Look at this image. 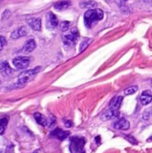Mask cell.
I'll return each instance as SVG.
<instances>
[{
	"instance_id": "cell-1",
	"label": "cell",
	"mask_w": 152,
	"mask_h": 153,
	"mask_svg": "<svg viewBox=\"0 0 152 153\" xmlns=\"http://www.w3.org/2000/svg\"><path fill=\"white\" fill-rule=\"evenodd\" d=\"M104 13L101 9H90L84 13V23L87 28H91L97 22L103 19Z\"/></svg>"
},
{
	"instance_id": "cell-2",
	"label": "cell",
	"mask_w": 152,
	"mask_h": 153,
	"mask_svg": "<svg viewBox=\"0 0 152 153\" xmlns=\"http://www.w3.org/2000/svg\"><path fill=\"white\" fill-rule=\"evenodd\" d=\"M40 69V67H37L26 72H22L19 74L17 82H15L14 86L15 88H19V87H23L26 83H28L30 81H31L35 75L39 73V70Z\"/></svg>"
},
{
	"instance_id": "cell-3",
	"label": "cell",
	"mask_w": 152,
	"mask_h": 153,
	"mask_svg": "<svg viewBox=\"0 0 152 153\" xmlns=\"http://www.w3.org/2000/svg\"><path fill=\"white\" fill-rule=\"evenodd\" d=\"M70 141L71 153H82L83 152V147L85 144V139L83 137L73 136Z\"/></svg>"
},
{
	"instance_id": "cell-4",
	"label": "cell",
	"mask_w": 152,
	"mask_h": 153,
	"mask_svg": "<svg viewBox=\"0 0 152 153\" xmlns=\"http://www.w3.org/2000/svg\"><path fill=\"white\" fill-rule=\"evenodd\" d=\"M79 36L80 34H79L77 28H73L68 34L64 35L62 37V40L65 46H72L76 43V41L79 39Z\"/></svg>"
},
{
	"instance_id": "cell-5",
	"label": "cell",
	"mask_w": 152,
	"mask_h": 153,
	"mask_svg": "<svg viewBox=\"0 0 152 153\" xmlns=\"http://www.w3.org/2000/svg\"><path fill=\"white\" fill-rule=\"evenodd\" d=\"M30 63V58L28 56H18L13 60V65L17 69H26Z\"/></svg>"
},
{
	"instance_id": "cell-6",
	"label": "cell",
	"mask_w": 152,
	"mask_h": 153,
	"mask_svg": "<svg viewBox=\"0 0 152 153\" xmlns=\"http://www.w3.org/2000/svg\"><path fill=\"white\" fill-rule=\"evenodd\" d=\"M69 134H70V133L68 131H64L61 128H56L51 132L50 137H55L60 141H64L65 139H66L69 136Z\"/></svg>"
},
{
	"instance_id": "cell-7",
	"label": "cell",
	"mask_w": 152,
	"mask_h": 153,
	"mask_svg": "<svg viewBox=\"0 0 152 153\" xmlns=\"http://www.w3.org/2000/svg\"><path fill=\"white\" fill-rule=\"evenodd\" d=\"M0 73L4 77H9L13 73V70L11 68L7 61L0 62Z\"/></svg>"
},
{
	"instance_id": "cell-8",
	"label": "cell",
	"mask_w": 152,
	"mask_h": 153,
	"mask_svg": "<svg viewBox=\"0 0 152 153\" xmlns=\"http://www.w3.org/2000/svg\"><path fill=\"white\" fill-rule=\"evenodd\" d=\"M57 25H58V20H57L56 16L51 12L47 13V27L48 29H55Z\"/></svg>"
},
{
	"instance_id": "cell-9",
	"label": "cell",
	"mask_w": 152,
	"mask_h": 153,
	"mask_svg": "<svg viewBox=\"0 0 152 153\" xmlns=\"http://www.w3.org/2000/svg\"><path fill=\"white\" fill-rule=\"evenodd\" d=\"M28 34V29L26 26H22L16 30H14L12 33H11V38L13 39H17L19 38L24 37Z\"/></svg>"
},
{
	"instance_id": "cell-10",
	"label": "cell",
	"mask_w": 152,
	"mask_h": 153,
	"mask_svg": "<svg viewBox=\"0 0 152 153\" xmlns=\"http://www.w3.org/2000/svg\"><path fill=\"white\" fill-rule=\"evenodd\" d=\"M118 114L119 112L116 111V110H114L110 108H108V109H107L100 117L101 120L103 121H107V120H110V119H113L116 117H118Z\"/></svg>"
},
{
	"instance_id": "cell-11",
	"label": "cell",
	"mask_w": 152,
	"mask_h": 153,
	"mask_svg": "<svg viewBox=\"0 0 152 153\" xmlns=\"http://www.w3.org/2000/svg\"><path fill=\"white\" fill-rule=\"evenodd\" d=\"M114 128L117 130H128L130 128V123L125 118H120L114 124Z\"/></svg>"
},
{
	"instance_id": "cell-12",
	"label": "cell",
	"mask_w": 152,
	"mask_h": 153,
	"mask_svg": "<svg viewBox=\"0 0 152 153\" xmlns=\"http://www.w3.org/2000/svg\"><path fill=\"white\" fill-rule=\"evenodd\" d=\"M36 48V42L34 39H29L25 44L24 46L21 49V52L24 53V54H28V53H30L32 52L34 49Z\"/></svg>"
},
{
	"instance_id": "cell-13",
	"label": "cell",
	"mask_w": 152,
	"mask_h": 153,
	"mask_svg": "<svg viewBox=\"0 0 152 153\" xmlns=\"http://www.w3.org/2000/svg\"><path fill=\"white\" fill-rule=\"evenodd\" d=\"M29 26L34 30H41V20L39 18H30L27 21Z\"/></svg>"
},
{
	"instance_id": "cell-14",
	"label": "cell",
	"mask_w": 152,
	"mask_h": 153,
	"mask_svg": "<svg viewBox=\"0 0 152 153\" xmlns=\"http://www.w3.org/2000/svg\"><path fill=\"white\" fill-rule=\"evenodd\" d=\"M140 101L142 105L146 106L149 105L152 101V94L150 91H142L141 97H140Z\"/></svg>"
},
{
	"instance_id": "cell-15",
	"label": "cell",
	"mask_w": 152,
	"mask_h": 153,
	"mask_svg": "<svg viewBox=\"0 0 152 153\" xmlns=\"http://www.w3.org/2000/svg\"><path fill=\"white\" fill-rule=\"evenodd\" d=\"M122 101H123V97L122 96H117V97H115L111 100L110 103H109V108L114 109V110H116L118 111L121 105H122Z\"/></svg>"
},
{
	"instance_id": "cell-16",
	"label": "cell",
	"mask_w": 152,
	"mask_h": 153,
	"mask_svg": "<svg viewBox=\"0 0 152 153\" xmlns=\"http://www.w3.org/2000/svg\"><path fill=\"white\" fill-rule=\"evenodd\" d=\"M69 5H70L69 1H58L56 3H55L54 8L58 11H63V10L67 9L69 7Z\"/></svg>"
},
{
	"instance_id": "cell-17",
	"label": "cell",
	"mask_w": 152,
	"mask_h": 153,
	"mask_svg": "<svg viewBox=\"0 0 152 153\" xmlns=\"http://www.w3.org/2000/svg\"><path fill=\"white\" fill-rule=\"evenodd\" d=\"M34 118H35L36 122L39 125H40L42 126H47V119L43 115H41L40 113H35L34 114Z\"/></svg>"
},
{
	"instance_id": "cell-18",
	"label": "cell",
	"mask_w": 152,
	"mask_h": 153,
	"mask_svg": "<svg viewBox=\"0 0 152 153\" xmlns=\"http://www.w3.org/2000/svg\"><path fill=\"white\" fill-rule=\"evenodd\" d=\"M8 124V117H4L0 118V134H3Z\"/></svg>"
},
{
	"instance_id": "cell-19",
	"label": "cell",
	"mask_w": 152,
	"mask_h": 153,
	"mask_svg": "<svg viewBox=\"0 0 152 153\" xmlns=\"http://www.w3.org/2000/svg\"><path fill=\"white\" fill-rule=\"evenodd\" d=\"M92 42V39H84L82 41V43H81V45H80V52H83L89 46H90V44Z\"/></svg>"
},
{
	"instance_id": "cell-20",
	"label": "cell",
	"mask_w": 152,
	"mask_h": 153,
	"mask_svg": "<svg viewBox=\"0 0 152 153\" xmlns=\"http://www.w3.org/2000/svg\"><path fill=\"white\" fill-rule=\"evenodd\" d=\"M137 91H138V86L133 85V86H130V87H128V88H126V89L125 90V95H133V94H134Z\"/></svg>"
},
{
	"instance_id": "cell-21",
	"label": "cell",
	"mask_w": 152,
	"mask_h": 153,
	"mask_svg": "<svg viewBox=\"0 0 152 153\" xmlns=\"http://www.w3.org/2000/svg\"><path fill=\"white\" fill-rule=\"evenodd\" d=\"M69 26H70V22L65 21V22H63L61 24H60V29L62 31H65L69 29Z\"/></svg>"
},
{
	"instance_id": "cell-22",
	"label": "cell",
	"mask_w": 152,
	"mask_h": 153,
	"mask_svg": "<svg viewBox=\"0 0 152 153\" xmlns=\"http://www.w3.org/2000/svg\"><path fill=\"white\" fill-rule=\"evenodd\" d=\"M125 138L128 142H130L131 143H133V144H137V143H138V142L136 141V139H135L133 136H132V135H125Z\"/></svg>"
},
{
	"instance_id": "cell-23",
	"label": "cell",
	"mask_w": 152,
	"mask_h": 153,
	"mask_svg": "<svg viewBox=\"0 0 152 153\" xmlns=\"http://www.w3.org/2000/svg\"><path fill=\"white\" fill-rule=\"evenodd\" d=\"M81 5H82L83 8H84V7H93V6H95V5H96V3H95V2H93V1H90V2L82 3Z\"/></svg>"
},
{
	"instance_id": "cell-24",
	"label": "cell",
	"mask_w": 152,
	"mask_h": 153,
	"mask_svg": "<svg viewBox=\"0 0 152 153\" xmlns=\"http://www.w3.org/2000/svg\"><path fill=\"white\" fill-rule=\"evenodd\" d=\"M5 45H6V39H5V38L0 35V51L4 48Z\"/></svg>"
},
{
	"instance_id": "cell-25",
	"label": "cell",
	"mask_w": 152,
	"mask_h": 153,
	"mask_svg": "<svg viewBox=\"0 0 152 153\" xmlns=\"http://www.w3.org/2000/svg\"><path fill=\"white\" fill-rule=\"evenodd\" d=\"M55 123H56V118L53 116H51L50 119L47 120V126H48V127H52Z\"/></svg>"
},
{
	"instance_id": "cell-26",
	"label": "cell",
	"mask_w": 152,
	"mask_h": 153,
	"mask_svg": "<svg viewBox=\"0 0 152 153\" xmlns=\"http://www.w3.org/2000/svg\"><path fill=\"white\" fill-rule=\"evenodd\" d=\"M4 153H13V145H8L4 151Z\"/></svg>"
},
{
	"instance_id": "cell-27",
	"label": "cell",
	"mask_w": 152,
	"mask_h": 153,
	"mask_svg": "<svg viewBox=\"0 0 152 153\" xmlns=\"http://www.w3.org/2000/svg\"><path fill=\"white\" fill-rule=\"evenodd\" d=\"M150 112H151V110H146V111L144 112V114H143V119L148 120V119L150 118V117H151Z\"/></svg>"
},
{
	"instance_id": "cell-28",
	"label": "cell",
	"mask_w": 152,
	"mask_h": 153,
	"mask_svg": "<svg viewBox=\"0 0 152 153\" xmlns=\"http://www.w3.org/2000/svg\"><path fill=\"white\" fill-rule=\"evenodd\" d=\"M65 125L66 127H71L73 126V122H71L69 120H66V121H65Z\"/></svg>"
},
{
	"instance_id": "cell-29",
	"label": "cell",
	"mask_w": 152,
	"mask_h": 153,
	"mask_svg": "<svg viewBox=\"0 0 152 153\" xmlns=\"http://www.w3.org/2000/svg\"><path fill=\"white\" fill-rule=\"evenodd\" d=\"M149 141H152V137H151V138L149 139Z\"/></svg>"
},
{
	"instance_id": "cell-30",
	"label": "cell",
	"mask_w": 152,
	"mask_h": 153,
	"mask_svg": "<svg viewBox=\"0 0 152 153\" xmlns=\"http://www.w3.org/2000/svg\"><path fill=\"white\" fill-rule=\"evenodd\" d=\"M82 153H85V152H84V151H83V152H82Z\"/></svg>"
},
{
	"instance_id": "cell-31",
	"label": "cell",
	"mask_w": 152,
	"mask_h": 153,
	"mask_svg": "<svg viewBox=\"0 0 152 153\" xmlns=\"http://www.w3.org/2000/svg\"><path fill=\"white\" fill-rule=\"evenodd\" d=\"M0 85H1V82H0Z\"/></svg>"
},
{
	"instance_id": "cell-32",
	"label": "cell",
	"mask_w": 152,
	"mask_h": 153,
	"mask_svg": "<svg viewBox=\"0 0 152 153\" xmlns=\"http://www.w3.org/2000/svg\"><path fill=\"white\" fill-rule=\"evenodd\" d=\"M151 85H152V81H151Z\"/></svg>"
},
{
	"instance_id": "cell-33",
	"label": "cell",
	"mask_w": 152,
	"mask_h": 153,
	"mask_svg": "<svg viewBox=\"0 0 152 153\" xmlns=\"http://www.w3.org/2000/svg\"><path fill=\"white\" fill-rule=\"evenodd\" d=\"M34 153H38V152H34Z\"/></svg>"
}]
</instances>
